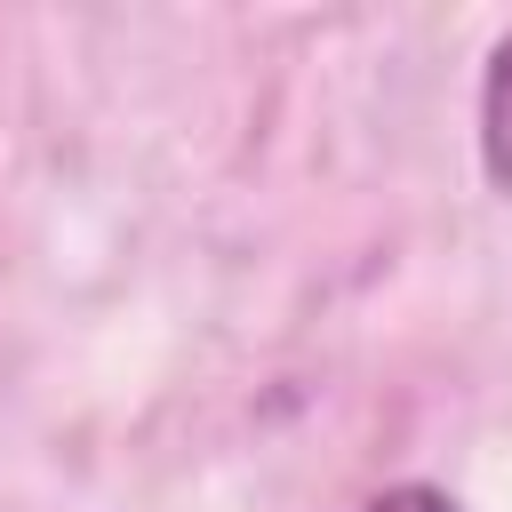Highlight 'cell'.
I'll use <instances>...</instances> for the list:
<instances>
[{"label":"cell","instance_id":"cell-1","mask_svg":"<svg viewBox=\"0 0 512 512\" xmlns=\"http://www.w3.org/2000/svg\"><path fill=\"white\" fill-rule=\"evenodd\" d=\"M480 168L496 192H512V32L496 40V56L480 72Z\"/></svg>","mask_w":512,"mask_h":512},{"label":"cell","instance_id":"cell-2","mask_svg":"<svg viewBox=\"0 0 512 512\" xmlns=\"http://www.w3.org/2000/svg\"><path fill=\"white\" fill-rule=\"evenodd\" d=\"M360 512H456V496H440V488L408 480V488H384V496H368Z\"/></svg>","mask_w":512,"mask_h":512}]
</instances>
